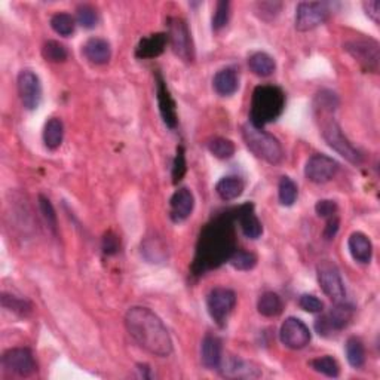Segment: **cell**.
Returning <instances> with one entry per match:
<instances>
[{"label": "cell", "mask_w": 380, "mask_h": 380, "mask_svg": "<svg viewBox=\"0 0 380 380\" xmlns=\"http://www.w3.org/2000/svg\"><path fill=\"white\" fill-rule=\"evenodd\" d=\"M83 55L92 64H107L112 58V49L107 40L101 37H91L83 45Z\"/></svg>", "instance_id": "obj_21"}, {"label": "cell", "mask_w": 380, "mask_h": 380, "mask_svg": "<svg viewBox=\"0 0 380 380\" xmlns=\"http://www.w3.org/2000/svg\"><path fill=\"white\" fill-rule=\"evenodd\" d=\"M213 87L221 97H230L239 88L238 73L234 69H223L217 71V75L213 79Z\"/></svg>", "instance_id": "obj_24"}, {"label": "cell", "mask_w": 380, "mask_h": 380, "mask_svg": "<svg viewBox=\"0 0 380 380\" xmlns=\"http://www.w3.org/2000/svg\"><path fill=\"white\" fill-rule=\"evenodd\" d=\"M316 277H318V284L325 295H329L334 303L345 302L346 299L345 284L342 281L340 272L334 263L329 260L321 261L318 268H316Z\"/></svg>", "instance_id": "obj_7"}, {"label": "cell", "mask_w": 380, "mask_h": 380, "mask_svg": "<svg viewBox=\"0 0 380 380\" xmlns=\"http://www.w3.org/2000/svg\"><path fill=\"white\" fill-rule=\"evenodd\" d=\"M278 195L281 204L285 207H291L299 195L297 184H295L290 177H282L278 186Z\"/></svg>", "instance_id": "obj_33"}, {"label": "cell", "mask_w": 380, "mask_h": 380, "mask_svg": "<svg viewBox=\"0 0 380 380\" xmlns=\"http://www.w3.org/2000/svg\"><path fill=\"white\" fill-rule=\"evenodd\" d=\"M285 107V95L282 89L273 85H260L252 92L250 123L256 128L277 121Z\"/></svg>", "instance_id": "obj_3"}, {"label": "cell", "mask_w": 380, "mask_h": 380, "mask_svg": "<svg viewBox=\"0 0 380 380\" xmlns=\"http://www.w3.org/2000/svg\"><path fill=\"white\" fill-rule=\"evenodd\" d=\"M248 66L254 75L260 78H268L277 69L275 60H273L266 52H254L248 58Z\"/></svg>", "instance_id": "obj_26"}, {"label": "cell", "mask_w": 380, "mask_h": 380, "mask_svg": "<svg viewBox=\"0 0 380 380\" xmlns=\"http://www.w3.org/2000/svg\"><path fill=\"white\" fill-rule=\"evenodd\" d=\"M18 94L21 103L27 110H35L39 107L42 100L40 79L35 71L23 70L18 75Z\"/></svg>", "instance_id": "obj_15"}, {"label": "cell", "mask_w": 380, "mask_h": 380, "mask_svg": "<svg viewBox=\"0 0 380 380\" xmlns=\"http://www.w3.org/2000/svg\"><path fill=\"white\" fill-rule=\"evenodd\" d=\"M354 316V308L349 304H346L345 302L336 303L334 308L331 311L322 315L321 318L316 320L315 322V330L318 331L320 336H329L333 331H340L346 329L349 322L352 321Z\"/></svg>", "instance_id": "obj_9"}, {"label": "cell", "mask_w": 380, "mask_h": 380, "mask_svg": "<svg viewBox=\"0 0 380 380\" xmlns=\"http://www.w3.org/2000/svg\"><path fill=\"white\" fill-rule=\"evenodd\" d=\"M339 171V164L333 157L327 155H313L309 157L304 166V175L309 182L316 184H324L330 182L331 178Z\"/></svg>", "instance_id": "obj_13"}, {"label": "cell", "mask_w": 380, "mask_h": 380, "mask_svg": "<svg viewBox=\"0 0 380 380\" xmlns=\"http://www.w3.org/2000/svg\"><path fill=\"white\" fill-rule=\"evenodd\" d=\"M193 207H195V198L192 192L186 187L178 189L170 200V216L173 221H175V223L184 221L190 214H192Z\"/></svg>", "instance_id": "obj_17"}, {"label": "cell", "mask_w": 380, "mask_h": 380, "mask_svg": "<svg viewBox=\"0 0 380 380\" xmlns=\"http://www.w3.org/2000/svg\"><path fill=\"white\" fill-rule=\"evenodd\" d=\"M78 23L83 28H94L98 23L97 9L91 5H82L78 8Z\"/></svg>", "instance_id": "obj_38"}, {"label": "cell", "mask_w": 380, "mask_h": 380, "mask_svg": "<svg viewBox=\"0 0 380 380\" xmlns=\"http://www.w3.org/2000/svg\"><path fill=\"white\" fill-rule=\"evenodd\" d=\"M62 137H64V125L61 119L51 118L44 128V143L51 150H55L62 143Z\"/></svg>", "instance_id": "obj_27"}, {"label": "cell", "mask_w": 380, "mask_h": 380, "mask_svg": "<svg viewBox=\"0 0 380 380\" xmlns=\"http://www.w3.org/2000/svg\"><path fill=\"white\" fill-rule=\"evenodd\" d=\"M229 18H230V3L227 2V0H220V2H217L216 5V10L213 15V28L216 31L225 28L229 23Z\"/></svg>", "instance_id": "obj_37"}, {"label": "cell", "mask_w": 380, "mask_h": 380, "mask_svg": "<svg viewBox=\"0 0 380 380\" xmlns=\"http://www.w3.org/2000/svg\"><path fill=\"white\" fill-rule=\"evenodd\" d=\"M125 327L130 336L144 351L165 358L173 352V340L162 320L150 309L134 306L125 315Z\"/></svg>", "instance_id": "obj_2"}, {"label": "cell", "mask_w": 380, "mask_h": 380, "mask_svg": "<svg viewBox=\"0 0 380 380\" xmlns=\"http://www.w3.org/2000/svg\"><path fill=\"white\" fill-rule=\"evenodd\" d=\"M346 358L354 368H361L365 364V349L358 337H349L346 342Z\"/></svg>", "instance_id": "obj_29"}, {"label": "cell", "mask_w": 380, "mask_h": 380, "mask_svg": "<svg viewBox=\"0 0 380 380\" xmlns=\"http://www.w3.org/2000/svg\"><path fill=\"white\" fill-rule=\"evenodd\" d=\"M345 49L349 52L355 61L368 70L377 73L380 62V48L373 39H355L345 44Z\"/></svg>", "instance_id": "obj_8"}, {"label": "cell", "mask_w": 380, "mask_h": 380, "mask_svg": "<svg viewBox=\"0 0 380 380\" xmlns=\"http://www.w3.org/2000/svg\"><path fill=\"white\" fill-rule=\"evenodd\" d=\"M365 14L370 17L374 24L380 23V0H368V2L363 3Z\"/></svg>", "instance_id": "obj_44"}, {"label": "cell", "mask_w": 380, "mask_h": 380, "mask_svg": "<svg viewBox=\"0 0 380 380\" xmlns=\"http://www.w3.org/2000/svg\"><path fill=\"white\" fill-rule=\"evenodd\" d=\"M230 266L236 270H251L257 265V257L252 252L244 250H235L234 254L229 259Z\"/></svg>", "instance_id": "obj_34"}, {"label": "cell", "mask_w": 380, "mask_h": 380, "mask_svg": "<svg viewBox=\"0 0 380 380\" xmlns=\"http://www.w3.org/2000/svg\"><path fill=\"white\" fill-rule=\"evenodd\" d=\"M186 174V156H184V149L183 146L177 147V153H175V159L173 165V182L177 184L182 180Z\"/></svg>", "instance_id": "obj_42"}, {"label": "cell", "mask_w": 380, "mask_h": 380, "mask_svg": "<svg viewBox=\"0 0 380 380\" xmlns=\"http://www.w3.org/2000/svg\"><path fill=\"white\" fill-rule=\"evenodd\" d=\"M279 337L282 345H285L290 349H303L304 346H308L311 342V331L303 321L299 318H287L279 330Z\"/></svg>", "instance_id": "obj_14"}, {"label": "cell", "mask_w": 380, "mask_h": 380, "mask_svg": "<svg viewBox=\"0 0 380 380\" xmlns=\"http://www.w3.org/2000/svg\"><path fill=\"white\" fill-rule=\"evenodd\" d=\"M103 248H104V252H107V254H114V252L119 250L118 238L110 235V234L105 235L104 241H103Z\"/></svg>", "instance_id": "obj_45"}, {"label": "cell", "mask_w": 380, "mask_h": 380, "mask_svg": "<svg viewBox=\"0 0 380 380\" xmlns=\"http://www.w3.org/2000/svg\"><path fill=\"white\" fill-rule=\"evenodd\" d=\"M235 250L234 226H232L230 213H227L207 225L200 234L193 270L196 273H204L218 268L223 261H229Z\"/></svg>", "instance_id": "obj_1"}, {"label": "cell", "mask_w": 380, "mask_h": 380, "mask_svg": "<svg viewBox=\"0 0 380 380\" xmlns=\"http://www.w3.org/2000/svg\"><path fill=\"white\" fill-rule=\"evenodd\" d=\"M42 55L49 62H64L69 58V51L60 42L49 40L42 48Z\"/></svg>", "instance_id": "obj_35"}, {"label": "cell", "mask_w": 380, "mask_h": 380, "mask_svg": "<svg viewBox=\"0 0 380 380\" xmlns=\"http://www.w3.org/2000/svg\"><path fill=\"white\" fill-rule=\"evenodd\" d=\"M299 306L309 313H321L324 311V303L312 294H303L299 299Z\"/></svg>", "instance_id": "obj_41"}, {"label": "cell", "mask_w": 380, "mask_h": 380, "mask_svg": "<svg viewBox=\"0 0 380 380\" xmlns=\"http://www.w3.org/2000/svg\"><path fill=\"white\" fill-rule=\"evenodd\" d=\"M242 137H244L248 149L260 159L270 165H278L282 162L284 150L277 137L256 128L251 123L242 126Z\"/></svg>", "instance_id": "obj_4"}, {"label": "cell", "mask_w": 380, "mask_h": 380, "mask_svg": "<svg viewBox=\"0 0 380 380\" xmlns=\"http://www.w3.org/2000/svg\"><path fill=\"white\" fill-rule=\"evenodd\" d=\"M337 230H339V218L334 216V217L329 218V221H327V226L324 230L325 239H333L337 234Z\"/></svg>", "instance_id": "obj_46"}, {"label": "cell", "mask_w": 380, "mask_h": 380, "mask_svg": "<svg viewBox=\"0 0 380 380\" xmlns=\"http://www.w3.org/2000/svg\"><path fill=\"white\" fill-rule=\"evenodd\" d=\"M311 367L316 373H321L327 377H337L340 373V367L333 356H320L311 361Z\"/></svg>", "instance_id": "obj_32"}, {"label": "cell", "mask_w": 380, "mask_h": 380, "mask_svg": "<svg viewBox=\"0 0 380 380\" xmlns=\"http://www.w3.org/2000/svg\"><path fill=\"white\" fill-rule=\"evenodd\" d=\"M216 192L223 200L238 199L242 195V192H244V182H242L239 177H235V175L223 177L217 183Z\"/></svg>", "instance_id": "obj_25"}, {"label": "cell", "mask_w": 380, "mask_h": 380, "mask_svg": "<svg viewBox=\"0 0 380 380\" xmlns=\"http://www.w3.org/2000/svg\"><path fill=\"white\" fill-rule=\"evenodd\" d=\"M315 211H316V214L322 218H331L337 213V204L334 202V200L322 199V200H318V202H316Z\"/></svg>", "instance_id": "obj_43"}, {"label": "cell", "mask_w": 380, "mask_h": 380, "mask_svg": "<svg viewBox=\"0 0 380 380\" xmlns=\"http://www.w3.org/2000/svg\"><path fill=\"white\" fill-rule=\"evenodd\" d=\"M337 97L336 94L331 91H322L318 95H316L315 105L316 109L321 110V113H331L337 107Z\"/></svg>", "instance_id": "obj_40"}, {"label": "cell", "mask_w": 380, "mask_h": 380, "mask_svg": "<svg viewBox=\"0 0 380 380\" xmlns=\"http://www.w3.org/2000/svg\"><path fill=\"white\" fill-rule=\"evenodd\" d=\"M209 153L216 156L217 159H230L235 155V144L223 137H214L208 141Z\"/></svg>", "instance_id": "obj_30"}, {"label": "cell", "mask_w": 380, "mask_h": 380, "mask_svg": "<svg viewBox=\"0 0 380 380\" xmlns=\"http://www.w3.org/2000/svg\"><path fill=\"white\" fill-rule=\"evenodd\" d=\"M51 27L60 36L69 37L73 35V31H75L76 23H75V18H73L70 14L58 12L51 18Z\"/></svg>", "instance_id": "obj_31"}, {"label": "cell", "mask_w": 380, "mask_h": 380, "mask_svg": "<svg viewBox=\"0 0 380 380\" xmlns=\"http://www.w3.org/2000/svg\"><path fill=\"white\" fill-rule=\"evenodd\" d=\"M235 218L241 226L242 234L250 239H259L263 234V226L254 213V205L245 204L235 211Z\"/></svg>", "instance_id": "obj_18"}, {"label": "cell", "mask_w": 380, "mask_h": 380, "mask_svg": "<svg viewBox=\"0 0 380 380\" xmlns=\"http://www.w3.org/2000/svg\"><path fill=\"white\" fill-rule=\"evenodd\" d=\"M2 304L3 308H6L10 312H15L21 316L28 315L31 312V304L27 300L18 299L15 295H8V294H2Z\"/></svg>", "instance_id": "obj_36"}, {"label": "cell", "mask_w": 380, "mask_h": 380, "mask_svg": "<svg viewBox=\"0 0 380 380\" xmlns=\"http://www.w3.org/2000/svg\"><path fill=\"white\" fill-rule=\"evenodd\" d=\"M321 134L333 150H336L346 161L351 164H361L363 156L358 152L351 141L346 139V135L342 132V128L334 119L324 118L321 122Z\"/></svg>", "instance_id": "obj_5"}, {"label": "cell", "mask_w": 380, "mask_h": 380, "mask_svg": "<svg viewBox=\"0 0 380 380\" xmlns=\"http://www.w3.org/2000/svg\"><path fill=\"white\" fill-rule=\"evenodd\" d=\"M330 15V8L324 2H302L295 8V28L309 31L322 24Z\"/></svg>", "instance_id": "obj_11"}, {"label": "cell", "mask_w": 380, "mask_h": 380, "mask_svg": "<svg viewBox=\"0 0 380 380\" xmlns=\"http://www.w3.org/2000/svg\"><path fill=\"white\" fill-rule=\"evenodd\" d=\"M220 370L227 377H238V379H252L259 377L261 373L259 368L252 367L250 363L241 360L236 356H227L226 360H221Z\"/></svg>", "instance_id": "obj_20"}, {"label": "cell", "mask_w": 380, "mask_h": 380, "mask_svg": "<svg viewBox=\"0 0 380 380\" xmlns=\"http://www.w3.org/2000/svg\"><path fill=\"white\" fill-rule=\"evenodd\" d=\"M236 304V294L225 287H217L211 290L207 297L208 312L218 325L223 327L229 313L234 311Z\"/></svg>", "instance_id": "obj_10"}, {"label": "cell", "mask_w": 380, "mask_h": 380, "mask_svg": "<svg viewBox=\"0 0 380 380\" xmlns=\"http://www.w3.org/2000/svg\"><path fill=\"white\" fill-rule=\"evenodd\" d=\"M39 208H40V213H42V216H44L49 229L55 234L57 232V214H55L54 207H52V204H51V200L46 196L39 195Z\"/></svg>", "instance_id": "obj_39"}, {"label": "cell", "mask_w": 380, "mask_h": 380, "mask_svg": "<svg viewBox=\"0 0 380 380\" xmlns=\"http://www.w3.org/2000/svg\"><path fill=\"white\" fill-rule=\"evenodd\" d=\"M2 365L6 373L19 377H27L36 372L33 354L27 347H14V349L6 351L2 356Z\"/></svg>", "instance_id": "obj_12"}, {"label": "cell", "mask_w": 380, "mask_h": 380, "mask_svg": "<svg viewBox=\"0 0 380 380\" xmlns=\"http://www.w3.org/2000/svg\"><path fill=\"white\" fill-rule=\"evenodd\" d=\"M168 42V36L165 33H155L140 40L137 46L135 55L137 58H155L161 55Z\"/></svg>", "instance_id": "obj_23"}, {"label": "cell", "mask_w": 380, "mask_h": 380, "mask_svg": "<svg viewBox=\"0 0 380 380\" xmlns=\"http://www.w3.org/2000/svg\"><path fill=\"white\" fill-rule=\"evenodd\" d=\"M257 309L263 316H268V318H273V316H278L282 313L284 304L279 295L277 293H263L257 302Z\"/></svg>", "instance_id": "obj_28"}, {"label": "cell", "mask_w": 380, "mask_h": 380, "mask_svg": "<svg viewBox=\"0 0 380 380\" xmlns=\"http://www.w3.org/2000/svg\"><path fill=\"white\" fill-rule=\"evenodd\" d=\"M221 360V340L213 334H207L200 345V361L208 370H218Z\"/></svg>", "instance_id": "obj_19"}, {"label": "cell", "mask_w": 380, "mask_h": 380, "mask_svg": "<svg viewBox=\"0 0 380 380\" xmlns=\"http://www.w3.org/2000/svg\"><path fill=\"white\" fill-rule=\"evenodd\" d=\"M347 245H349V251L354 260L363 263V265L370 263L373 256V245L372 241L363 232H355V234H352L349 236V241H347Z\"/></svg>", "instance_id": "obj_22"}, {"label": "cell", "mask_w": 380, "mask_h": 380, "mask_svg": "<svg viewBox=\"0 0 380 380\" xmlns=\"http://www.w3.org/2000/svg\"><path fill=\"white\" fill-rule=\"evenodd\" d=\"M168 40L173 46L174 54L184 62H192L195 60V48L190 30L186 21L182 18L168 19Z\"/></svg>", "instance_id": "obj_6"}, {"label": "cell", "mask_w": 380, "mask_h": 380, "mask_svg": "<svg viewBox=\"0 0 380 380\" xmlns=\"http://www.w3.org/2000/svg\"><path fill=\"white\" fill-rule=\"evenodd\" d=\"M156 85H157V103H159V112L165 125L168 128H175L177 126V110H175V103L171 97L170 91H168L166 83L164 78L157 73L156 75Z\"/></svg>", "instance_id": "obj_16"}]
</instances>
